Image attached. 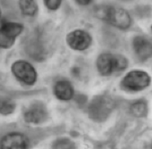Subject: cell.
Masks as SVG:
<instances>
[{
	"label": "cell",
	"instance_id": "obj_1",
	"mask_svg": "<svg viewBox=\"0 0 152 149\" xmlns=\"http://www.w3.org/2000/svg\"><path fill=\"white\" fill-rule=\"evenodd\" d=\"M95 14L99 18L121 30L128 29L132 24L130 15L125 9L120 7L100 6L96 8Z\"/></svg>",
	"mask_w": 152,
	"mask_h": 149
},
{
	"label": "cell",
	"instance_id": "obj_2",
	"mask_svg": "<svg viewBox=\"0 0 152 149\" xmlns=\"http://www.w3.org/2000/svg\"><path fill=\"white\" fill-rule=\"evenodd\" d=\"M114 99L107 94H99L93 97L88 108L90 119L98 123L106 121L115 109Z\"/></svg>",
	"mask_w": 152,
	"mask_h": 149
},
{
	"label": "cell",
	"instance_id": "obj_3",
	"mask_svg": "<svg viewBox=\"0 0 152 149\" xmlns=\"http://www.w3.org/2000/svg\"><path fill=\"white\" fill-rule=\"evenodd\" d=\"M128 60L121 55H114L110 53H103L96 60V67L100 75L104 76H111L125 70L128 67Z\"/></svg>",
	"mask_w": 152,
	"mask_h": 149
},
{
	"label": "cell",
	"instance_id": "obj_4",
	"mask_svg": "<svg viewBox=\"0 0 152 149\" xmlns=\"http://www.w3.org/2000/svg\"><path fill=\"white\" fill-rule=\"evenodd\" d=\"M150 83L149 76L141 70H133L125 76L121 82L122 88L128 91H141L148 86Z\"/></svg>",
	"mask_w": 152,
	"mask_h": 149
},
{
	"label": "cell",
	"instance_id": "obj_5",
	"mask_svg": "<svg viewBox=\"0 0 152 149\" xmlns=\"http://www.w3.org/2000/svg\"><path fill=\"white\" fill-rule=\"evenodd\" d=\"M24 30V26L16 22H4L0 28V47L10 48Z\"/></svg>",
	"mask_w": 152,
	"mask_h": 149
},
{
	"label": "cell",
	"instance_id": "obj_6",
	"mask_svg": "<svg viewBox=\"0 0 152 149\" xmlns=\"http://www.w3.org/2000/svg\"><path fill=\"white\" fill-rule=\"evenodd\" d=\"M12 73L18 80L26 85L32 86L37 81V71L34 66L25 60H18L12 65Z\"/></svg>",
	"mask_w": 152,
	"mask_h": 149
},
{
	"label": "cell",
	"instance_id": "obj_7",
	"mask_svg": "<svg viewBox=\"0 0 152 149\" xmlns=\"http://www.w3.org/2000/svg\"><path fill=\"white\" fill-rule=\"evenodd\" d=\"M48 118V112L45 104L41 101H34L26 108L24 119L26 123L38 125Z\"/></svg>",
	"mask_w": 152,
	"mask_h": 149
},
{
	"label": "cell",
	"instance_id": "obj_8",
	"mask_svg": "<svg viewBox=\"0 0 152 149\" xmlns=\"http://www.w3.org/2000/svg\"><path fill=\"white\" fill-rule=\"evenodd\" d=\"M66 43L70 48L77 51H84L92 44L91 36L85 30L77 29L66 35Z\"/></svg>",
	"mask_w": 152,
	"mask_h": 149
},
{
	"label": "cell",
	"instance_id": "obj_9",
	"mask_svg": "<svg viewBox=\"0 0 152 149\" xmlns=\"http://www.w3.org/2000/svg\"><path fill=\"white\" fill-rule=\"evenodd\" d=\"M26 52L36 61H43L46 59L48 54L47 48L39 34H34L26 43Z\"/></svg>",
	"mask_w": 152,
	"mask_h": 149
},
{
	"label": "cell",
	"instance_id": "obj_10",
	"mask_svg": "<svg viewBox=\"0 0 152 149\" xmlns=\"http://www.w3.org/2000/svg\"><path fill=\"white\" fill-rule=\"evenodd\" d=\"M29 145L28 139L19 133H10L2 138L1 147L4 149H25Z\"/></svg>",
	"mask_w": 152,
	"mask_h": 149
},
{
	"label": "cell",
	"instance_id": "obj_11",
	"mask_svg": "<svg viewBox=\"0 0 152 149\" xmlns=\"http://www.w3.org/2000/svg\"><path fill=\"white\" fill-rule=\"evenodd\" d=\"M133 49L140 60L145 61L151 57V42L143 36H137L133 39Z\"/></svg>",
	"mask_w": 152,
	"mask_h": 149
},
{
	"label": "cell",
	"instance_id": "obj_12",
	"mask_svg": "<svg viewBox=\"0 0 152 149\" xmlns=\"http://www.w3.org/2000/svg\"><path fill=\"white\" fill-rule=\"evenodd\" d=\"M74 88L67 80H59L54 86V94L62 101H68L74 97Z\"/></svg>",
	"mask_w": 152,
	"mask_h": 149
},
{
	"label": "cell",
	"instance_id": "obj_13",
	"mask_svg": "<svg viewBox=\"0 0 152 149\" xmlns=\"http://www.w3.org/2000/svg\"><path fill=\"white\" fill-rule=\"evenodd\" d=\"M18 5L23 15L31 17L37 15L38 6L36 0H19Z\"/></svg>",
	"mask_w": 152,
	"mask_h": 149
},
{
	"label": "cell",
	"instance_id": "obj_14",
	"mask_svg": "<svg viewBox=\"0 0 152 149\" xmlns=\"http://www.w3.org/2000/svg\"><path fill=\"white\" fill-rule=\"evenodd\" d=\"M130 113L137 117H143L147 116L148 106L144 101H137L130 106Z\"/></svg>",
	"mask_w": 152,
	"mask_h": 149
},
{
	"label": "cell",
	"instance_id": "obj_15",
	"mask_svg": "<svg viewBox=\"0 0 152 149\" xmlns=\"http://www.w3.org/2000/svg\"><path fill=\"white\" fill-rule=\"evenodd\" d=\"M16 105L12 100L7 98L0 97V114L2 115H10L15 111Z\"/></svg>",
	"mask_w": 152,
	"mask_h": 149
},
{
	"label": "cell",
	"instance_id": "obj_16",
	"mask_svg": "<svg viewBox=\"0 0 152 149\" xmlns=\"http://www.w3.org/2000/svg\"><path fill=\"white\" fill-rule=\"evenodd\" d=\"M54 148H75V144L68 138H58L53 144Z\"/></svg>",
	"mask_w": 152,
	"mask_h": 149
},
{
	"label": "cell",
	"instance_id": "obj_17",
	"mask_svg": "<svg viewBox=\"0 0 152 149\" xmlns=\"http://www.w3.org/2000/svg\"><path fill=\"white\" fill-rule=\"evenodd\" d=\"M62 0H44V4L49 10H57L61 6Z\"/></svg>",
	"mask_w": 152,
	"mask_h": 149
},
{
	"label": "cell",
	"instance_id": "obj_18",
	"mask_svg": "<svg viewBox=\"0 0 152 149\" xmlns=\"http://www.w3.org/2000/svg\"><path fill=\"white\" fill-rule=\"evenodd\" d=\"M93 0H76V2L80 6H88L89 5Z\"/></svg>",
	"mask_w": 152,
	"mask_h": 149
},
{
	"label": "cell",
	"instance_id": "obj_19",
	"mask_svg": "<svg viewBox=\"0 0 152 149\" xmlns=\"http://www.w3.org/2000/svg\"><path fill=\"white\" fill-rule=\"evenodd\" d=\"M1 15H2V12H1V9H0V17H1Z\"/></svg>",
	"mask_w": 152,
	"mask_h": 149
},
{
	"label": "cell",
	"instance_id": "obj_20",
	"mask_svg": "<svg viewBox=\"0 0 152 149\" xmlns=\"http://www.w3.org/2000/svg\"><path fill=\"white\" fill-rule=\"evenodd\" d=\"M121 1H131V0H121Z\"/></svg>",
	"mask_w": 152,
	"mask_h": 149
}]
</instances>
